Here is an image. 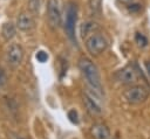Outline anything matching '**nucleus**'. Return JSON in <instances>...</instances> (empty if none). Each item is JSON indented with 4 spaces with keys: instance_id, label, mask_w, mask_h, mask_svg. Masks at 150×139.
Returning <instances> with one entry per match:
<instances>
[{
    "instance_id": "3",
    "label": "nucleus",
    "mask_w": 150,
    "mask_h": 139,
    "mask_svg": "<svg viewBox=\"0 0 150 139\" xmlns=\"http://www.w3.org/2000/svg\"><path fill=\"white\" fill-rule=\"evenodd\" d=\"M124 99L130 104H141L149 97V91L143 85H131L123 92Z\"/></svg>"
},
{
    "instance_id": "17",
    "label": "nucleus",
    "mask_w": 150,
    "mask_h": 139,
    "mask_svg": "<svg viewBox=\"0 0 150 139\" xmlns=\"http://www.w3.org/2000/svg\"><path fill=\"white\" fill-rule=\"evenodd\" d=\"M68 118L70 119V121H73V123H75V124L79 123V116H77V112H76L75 110H70V111L68 112Z\"/></svg>"
},
{
    "instance_id": "14",
    "label": "nucleus",
    "mask_w": 150,
    "mask_h": 139,
    "mask_svg": "<svg viewBox=\"0 0 150 139\" xmlns=\"http://www.w3.org/2000/svg\"><path fill=\"white\" fill-rule=\"evenodd\" d=\"M42 6V0H28V7H29V11L34 14L39 13L40 8Z\"/></svg>"
},
{
    "instance_id": "20",
    "label": "nucleus",
    "mask_w": 150,
    "mask_h": 139,
    "mask_svg": "<svg viewBox=\"0 0 150 139\" xmlns=\"http://www.w3.org/2000/svg\"><path fill=\"white\" fill-rule=\"evenodd\" d=\"M145 68H146V72H148V75L150 76V61H146V62H145Z\"/></svg>"
},
{
    "instance_id": "2",
    "label": "nucleus",
    "mask_w": 150,
    "mask_h": 139,
    "mask_svg": "<svg viewBox=\"0 0 150 139\" xmlns=\"http://www.w3.org/2000/svg\"><path fill=\"white\" fill-rule=\"evenodd\" d=\"M86 47H87V50L91 55L98 56L107 50L108 40L105 39V36L103 34L95 32V33H93L86 37Z\"/></svg>"
},
{
    "instance_id": "6",
    "label": "nucleus",
    "mask_w": 150,
    "mask_h": 139,
    "mask_svg": "<svg viewBox=\"0 0 150 139\" xmlns=\"http://www.w3.org/2000/svg\"><path fill=\"white\" fill-rule=\"evenodd\" d=\"M115 78L118 83H121L123 85H131V84H135L137 82L138 75H137V71L135 70L134 67L127 65L116 72Z\"/></svg>"
},
{
    "instance_id": "1",
    "label": "nucleus",
    "mask_w": 150,
    "mask_h": 139,
    "mask_svg": "<svg viewBox=\"0 0 150 139\" xmlns=\"http://www.w3.org/2000/svg\"><path fill=\"white\" fill-rule=\"evenodd\" d=\"M79 68L84 76L88 85L94 90L96 93H102V82L101 76L97 67L94 64V62L87 57H81L79 61Z\"/></svg>"
},
{
    "instance_id": "21",
    "label": "nucleus",
    "mask_w": 150,
    "mask_h": 139,
    "mask_svg": "<svg viewBox=\"0 0 150 139\" xmlns=\"http://www.w3.org/2000/svg\"><path fill=\"white\" fill-rule=\"evenodd\" d=\"M121 2H123V4H130V2H132L134 0H120Z\"/></svg>"
},
{
    "instance_id": "13",
    "label": "nucleus",
    "mask_w": 150,
    "mask_h": 139,
    "mask_svg": "<svg viewBox=\"0 0 150 139\" xmlns=\"http://www.w3.org/2000/svg\"><path fill=\"white\" fill-rule=\"evenodd\" d=\"M89 8L91 13L96 16H98L102 13V0H88Z\"/></svg>"
},
{
    "instance_id": "11",
    "label": "nucleus",
    "mask_w": 150,
    "mask_h": 139,
    "mask_svg": "<svg viewBox=\"0 0 150 139\" xmlns=\"http://www.w3.org/2000/svg\"><path fill=\"white\" fill-rule=\"evenodd\" d=\"M95 32H98V26L95 22L87 21V22L82 23V26H81V35H82L83 39H86L87 36H89L90 34H93Z\"/></svg>"
},
{
    "instance_id": "8",
    "label": "nucleus",
    "mask_w": 150,
    "mask_h": 139,
    "mask_svg": "<svg viewBox=\"0 0 150 139\" xmlns=\"http://www.w3.org/2000/svg\"><path fill=\"white\" fill-rule=\"evenodd\" d=\"M82 100L83 104L87 109V111L91 114V116H100L102 113V107L98 104V102L89 93H83L82 96Z\"/></svg>"
},
{
    "instance_id": "18",
    "label": "nucleus",
    "mask_w": 150,
    "mask_h": 139,
    "mask_svg": "<svg viewBox=\"0 0 150 139\" xmlns=\"http://www.w3.org/2000/svg\"><path fill=\"white\" fill-rule=\"evenodd\" d=\"M5 83H6V74H5V71L0 68V88H2Z\"/></svg>"
},
{
    "instance_id": "9",
    "label": "nucleus",
    "mask_w": 150,
    "mask_h": 139,
    "mask_svg": "<svg viewBox=\"0 0 150 139\" xmlns=\"http://www.w3.org/2000/svg\"><path fill=\"white\" fill-rule=\"evenodd\" d=\"M34 26H35L34 18L28 13H21L16 19V27L20 30L27 32V30L33 29Z\"/></svg>"
},
{
    "instance_id": "15",
    "label": "nucleus",
    "mask_w": 150,
    "mask_h": 139,
    "mask_svg": "<svg viewBox=\"0 0 150 139\" xmlns=\"http://www.w3.org/2000/svg\"><path fill=\"white\" fill-rule=\"evenodd\" d=\"M36 60L39 62H41V63H45L48 60V54L46 51H43V50H40V51L36 53Z\"/></svg>"
},
{
    "instance_id": "5",
    "label": "nucleus",
    "mask_w": 150,
    "mask_h": 139,
    "mask_svg": "<svg viewBox=\"0 0 150 139\" xmlns=\"http://www.w3.org/2000/svg\"><path fill=\"white\" fill-rule=\"evenodd\" d=\"M77 20V8L76 5L69 4L66 12V22H64V30L67 36L71 42L76 44V36H75V23Z\"/></svg>"
},
{
    "instance_id": "7",
    "label": "nucleus",
    "mask_w": 150,
    "mask_h": 139,
    "mask_svg": "<svg viewBox=\"0 0 150 139\" xmlns=\"http://www.w3.org/2000/svg\"><path fill=\"white\" fill-rule=\"evenodd\" d=\"M6 57H7V62L12 67H18L22 62V58H23V49H22V47L20 44H18V43L11 44L8 50H7Z\"/></svg>"
},
{
    "instance_id": "12",
    "label": "nucleus",
    "mask_w": 150,
    "mask_h": 139,
    "mask_svg": "<svg viewBox=\"0 0 150 139\" xmlns=\"http://www.w3.org/2000/svg\"><path fill=\"white\" fill-rule=\"evenodd\" d=\"M1 33H2L4 39H5L6 41H9V40H12V39L15 36V33H16L15 26H14L12 22H6V23H4V26H2Z\"/></svg>"
},
{
    "instance_id": "4",
    "label": "nucleus",
    "mask_w": 150,
    "mask_h": 139,
    "mask_svg": "<svg viewBox=\"0 0 150 139\" xmlns=\"http://www.w3.org/2000/svg\"><path fill=\"white\" fill-rule=\"evenodd\" d=\"M47 18L50 27L57 28L62 22V5L61 0H48Z\"/></svg>"
},
{
    "instance_id": "16",
    "label": "nucleus",
    "mask_w": 150,
    "mask_h": 139,
    "mask_svg": "<svg viewBox=\"0 0 150 139\" xmlns=\"http://www.w3.org/2000/svg\"><path fill=\"white\" fill-rule=\"evenodd\" d=\"M135 39H136L137 44H138V46H141V47H144V46H146V43H148L146 39H145V37H144L142 34H139V33H137V34H136Z\"/></svg>"
},
{
    "instance_id": "10",
    "label": "nucleus",
    "mask_w": 150,
    "mask_h": 139,
    "mask_svg": "<svg viewBox=\"0 0 150 139\" xmlns=\"http://www.w3.org/2000/svg\"><path fill=\"white\" fill-rule=\"evenodd\" d=\"M94 139H110V131L104 124H94L90 128Z\"/></svg>"
},
{
    "instance_id": "19",
    "label": "nucleus",
    "mask_w": 150,
    "mask_h": 139,
    "mask_svg": "<svg viewBox=\"0 0 150 139\" xmlns=\"http://www.w3.org/2000/svg\"><path fill=\"white\" fill-rule=\"evenodd\" d=\"M8 139H25L23 137H21L20 134L15 133V132H9L8 133Z\"/></svg>"
}]
</instances>
